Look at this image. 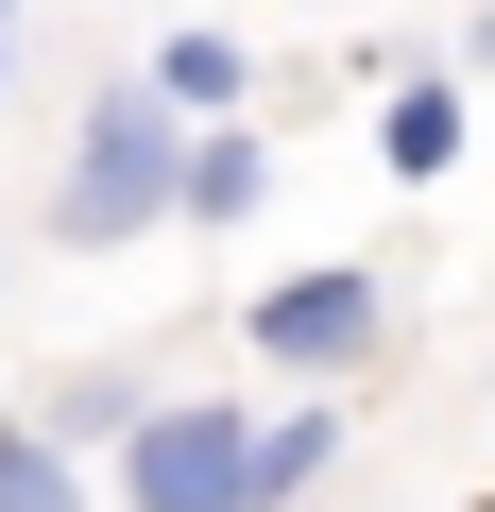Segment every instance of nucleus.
I'll list each match as a JSON object with an SVG mask.
<instances>
[{"label": "nucleus", "mask_w": 495, "mask_h": 512, "mask_svg": "<svg viewBox=\"0 0 495 512\" xmlns=\"http://www.w3.org/2000/svg\"><path fill=\"white\" fill-rule=\"evenodd\" d=\"M171 154H188V120L154 103V86H103L86 103V137H69V188H52V239H154L171 222Z\"/></svg>", "instance_id": "1"}, {"label": "nucleus", "mask_w": 495, "mask_h": 512, "mask_svg": "<svg viewBox=\"0 0 495 512\" xmlns=\"http://www.w3.org/2000/svg\"><path fill=\"white\" fill-rule=\"evenodd\" d=\"M120 512H239V410H222V393L137 410V427H120Z\"/></svg>", "instance_id": "2"}, {"label": "nucleus", "mask_w": 495, "mask_h": 512, "mask_svg": "<svg viewBox=\"0 0 495 512\" xmlns=\"http://www.w3.org/2000/svg\"><path fill=\"white\" fill-rule=\"evenodd\" d=\"M239 342H257L274 376H342L376 342V274H359V256H308V274H274L257 308H239Z\"/></svg>", "instance_id": "3"}, {"label": "nucleus", "mask_w": 495, "mask_h": 512, "mask_svg": "<svg viewBox=\"0 0 495 512\" xmlns=\"http://www.w3.org/2000/svg\"><path fill=\"white\" fill-rule=\"evenodd\" d=\"M325 461H342V393H308V410H274V427H239V512H291Z\"/></svg>", "instance_id": "4"}, {"label": "nucleus", "mask_w": 495, "mask_h": 512, "mask_svg": "<svg viewBox=\"0 0 495 512\" xmlns=\"http://www.w3.org/2000/svg\"><path fill=\"white\" fill-rule=\"evenodd\" d=\"M376 171H410V188L461 171V69H410V86L376 103Z\"/></svg>", "instance_id": "5"}, {"label": "nucleus", "mask_w": 495, "mask_h": 512, "mask_svg": "<svg viewBox=\"0 0 495 512\" xmlns=\"http://www.w3.org/2000/svg\"><path fill=\"white\" fill-rule=\"evenodd\" d=\"M257 188H274V154L239 137V103H222V120H205V137L171 154V205H188V222H239V205H257Z\"/></svg>", "instance_id": "6"}, {"label": "nucleus", "mask_w": 495, "mask_h": 512, "mask_svg": "<svg viewBox=\"0 0 495 512\" xmlns=\"http://www.w3.org/2000/svg\"><path fill=\"white\" fill-rule=\"evenodd\" d=\"M137 86H154L171 120H222V103H239V35H171V52H154Z\"/></svg>", "instance_id": "7"}, {"label": "nucleus", "mask_w": 495, "mask_h": 512, "mask_svg": "<svg viewBox=\"0 0 495 512\" xmlns=\"http://www.w3.org/2000/svg\"><path fill=\"white\" fill-rule=\"evenodd\" d=\"M0 512H86V478H69L52 427H0Z\"/></svg>", "instance_id": "8"}, {"label": "nucleus", "mask_w": 495, "mask_h": 512, "mask_svg": "<svg viewBox=\"0 0 495 512\" xmlns=\"http://www.w3.org/2000/svg\"><path fill=\"white\" fill-rule=\"evenodd\" d=\"M120 427H137V393H120V376H86V393H52V444H120Z\"/></svg>", "instance_id": "9"}, {"label": "nucleus", "mask_w": 495, "mask_h": 512, "mask_svg": "<svg viewBox=\"0 0 495 512\" xmlns=\"http://www.w3.org/2000/svg\"><path fill=\"white\" fill-rule=\"evenodd\" d=\"M0 18H18V0H0Z\"/></svg>", "instance_id": "10"}]
</instances>
